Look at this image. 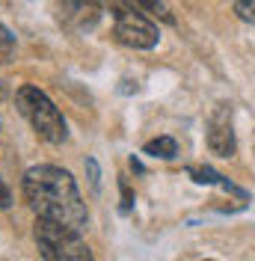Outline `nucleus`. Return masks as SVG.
<instances>
[{
    "mask_svg": "<svg viewBox=\"0 0 255 261\" xmlns=\"http://www.w3.org/2000/svg\"><path fill=\"white\" fill-rule=\"evenodd\" d=\"M24 199L36 211V217L63 223V226L78 228V231L89 220L74 178L65 169L50 166V163H39V166L27 169V175H24Z\"/></svg>",
    "mask_w": 255,
    "mask_h": 261,
    "instance_id": "nucleus-1",
    "label": "nucleus"
},
{
    "mask_svg": "<svg viewBox=\"0 0 255 261\" xmlns=\"http://www.w3.org/2000/svg\"><path fill=\"white\" fill-rule=\"evenodd\" d=\"M36 244L45 261H95L78 228L36 217Z\"/></svg>",
    "mask_w": 255,
    "mask_h": 261,
    "instance_id": "nucleus-2",
    "label": "nucleus"
},
{
    "mask_svg": "<svg viewBox=\"0 0 255 261\" xmlns=\"http://www.w3.org/2000/svg\"><path fill=\"white\" fill-rule=\"evenodd\" d=\"M18 110L27 116V122L33 125V130L45 140V143H63L65 137H68V128H65V119L63 113L54 107V101H50L42 89H36V86H21L18 89Z\"/></svg>",
    "mask_w": 255,
    "mask_h": 261,
    "instance_id": "nucleus-3",
    "label": "nucleus"
},
{
    "mask_svg": "<svg viewBox=\"0 0 255 261\" xmlns=\"http://www.w3.org/2000/svg\"><path fill=\"white\" fill-rule=\"evenodd\" d=\"M110 9H113V18H116V36L125 45L143 48V50L158 45V27L143 12H137L131 3H122V0H110Z\"/></svg>",
    "mask_w": 255,
    "mask_h": 261,
    "instance_id": "nucleus-4",
    "label": "nucleus"
},
{
    "mask_svg": "<svg viewBox=\"0 0 255 261\" xmlns=\"http://www.w3.org/2000/svg\"><path fill=\"white\" fill-rule=\"evenodd\" d=\"M57 15L68 30H92L101 18L98 0H57Z\"/></svg>",
    "mask_w": 255,
    "mask_h": 261,
    "instance_id": "nucleus-5",
    "label": "nucleus"
},
{
    "mask_svg": "<svg viewBox=\"0 0 255 261\" xmlns=\"http://www.w3.org/2000/svg\"><path fill=\"white\" fill-rule=\"evenodd\" d=\"M208 148L220 158H232L235 154V130H232V116L225 107H220L208 122Z\"/></svg>",
    "mask_w": 255,
    "mask_h": 261,
    "instance_id": "nucleus-6",
    "label": "nucleus"
},
{
    "mask_svg": "<svg viewBox=\"0 0 255 261\" xmlns=\"http://www.w3.org/2000/svg\"><path fill=\"white\" fill-rule=\"evenodd\" d=\"M175 151H178V146L172 137H158V140L145 143V154H155V158H163V161L175 158Z\"/></svg>",
    "mask_w": 255,
    "mask_h": 261,
    "instance_id": "nucleus-7",
    "label": "nucleus"
},
{
    "mask_svg": "<svg viewBox=\"0 0 255 261\" xmlns=\"http://www.w3.org/2000/svg\"><path fill=\"white\" fill-rule=\"evenodd\" d=\"M190 175H193V181H199V184H223V187L232 190V184L223 181V175H217L211 166H190Z\"/></svg>",
    "mask_w": 255,
    "mask_h": 261,
    "instance_id": "nucleus-8",
    "label": "nucleus"
},
{
    "mask_svg": "<svg viewBox=\"0 0 255 261\" xmlns=\"http://www.w3.org/2000/svg\"><path fill=\"white\" fill-rule=\"evenodd\" d=\"M12 50H15V36L0 24V63H9L12 60Z\"/></svg>",
    "mask_w": 255,
    "mask_h": 261,
    "instance_id": "nucleus-9",
    "label": "nucleus"
},
{
    "mask_svg": "<svg viewBox=\"0 0 255 261\" xmlns=\"http://www.w3.org/2000/svg\"><path fill=\"white\" fill-rule=\"evenodd\" d=\"M235 15L243 24H255V0H235Z\"/></svg>",
    "mask_w": 255,
    "mask_h": 261,
    "instance_id": "nucleus-10",
    "label": "nucleus"
},
{
    "mask_svg": "<svg viewBox=\"0 0 255 261\" xmlns=\"http://www.w3.org/2000/svg\"><path fill=\"white\" fill-rule=\"evenodd\" d=\"M134 6H143L145 12L160 15L163 21H172V15H169V12H166V6H163V0H134Z\"/></svg>",
    "mask_w": 255,
    "mask_h": 261,
    "instance_id": "nucleus-11",
    "label": "nucleus"
},
{
    "mask_svg": "<svg viewBox=\"0 0 255 261\" xmlns=\"http://www.w3.org/2000/svg\"><path fill=\"white\" fill-rule=\"evenodd\" d=\"M119 187H122V211H131V205H134V196H131V190H128L125 181H119Z\"/></svg>",
    "mask_w": 255,
    "mask_h": 261,
    "instance_id": "nucleus-12",
    "label": "nucleus"
},
{
    "mask_svg": "<svg viewBox=\"0 0 255 261\" xmlns=\"http://www.w3.org/2000/svg\"><path fill=\"white\" fill-rule=\"evenodd\" d=\"M9 205H12V196H9V187L0 178V208H9Z\"/></svg>",
    "mask_w": 255,
    "mask_h": 261,
    "instance_id": "nucleus-13",
    "label": "nucleus"
},
{
    "mask_svg": "<svg viewBox=\"0 0 255 261\" xmlns=\"http://www.w3.org/2000/svg\"><path fill=\"white\" fill-rule=\"evenodd\" d=\"M89 172H92V187H98V166H95V161H89Z\"/></svg>",
    "mask_w": 255,
    "mask_h": 261,
    "instance_id": "nucleus-14",
    "label": "nucleus"
},
{
    "mask_svg": "<svg viewBox=\"0 0 255 261\" xmlns=\"http://www.w3.org/2000/svg\"><path fill=\"white\" fill-rule=\"evenodd\" d=\"M3 98H6V89H3V83H0V101H3Z\"/></svg>",
    "mask_w": 255,
    "mask_h": 261,
    "instance_id": "nucleus-15",
    "label": "nucleus"
}]
</instances>
